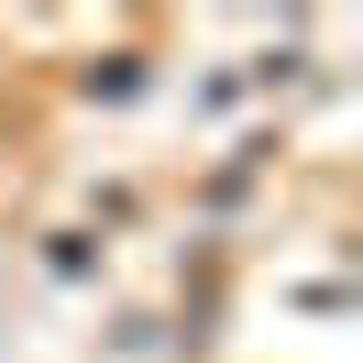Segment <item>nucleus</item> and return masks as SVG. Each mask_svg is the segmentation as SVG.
I'll return each instance as SVG.
<instances>
[]
</instances>
